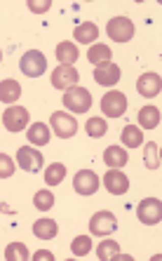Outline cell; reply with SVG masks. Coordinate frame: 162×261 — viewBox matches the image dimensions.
<instances>
[{
    "label": "cell",
    "instance_id": "1",
    "mask_svg": "<svg viewBox=\"0 0 162 261\" xmlns=\"http://www.w3.org/2000/svg\"><path fill=\"white\" fill-rule=\"evenodd\" d=\"M19 68L29 78H40L42 73L47 71V57L42 55L40 49H29L19 61Z\"/></svg>",
    "mask_w": 162,
    "mask_h": 261
},
{
    "label": "cell",
    "instance_id": "2",
    "mask_svg": "<svg viewBox=\"0 0 162 261\" xmlns=\"http://www.w3.org/2000/svg\"><path fill=\"white\" fill-rule=\"evenodd\" d=\"M64 106H66L71 113H87L92 109V94L90 90H85V87H71L66 90L64 94Z\"/></svg>",
    "mask_w": 162,
    "mask_h": 261
},
{
    "label": "cell",
    "instance_id": "3",
    "mask_svg": "<svg viewBox=\"0 0 162 261\" xmlns=\"http://www.w3.org/2000/svg\"><path fill=\"white\" fill-rule=\"evenodd\" d=\"M49 125H52L54 134L59 139H71L73 134L78 132V122L71 113H64V111H54L52 118H49Z\"/></svg>",
    "mask_w": 162,
    "mask_h": 261
},
{
    "label": "cell",
    "instance_id": "4",
    "mask_svg": "<svg viewBox=\"0 0 162 261\" xmlns=\"http://www.w3.org/2000/svg\"><path fill=\"white\" fill-rule=\"evenodd\" d=\"M101 113L108 118H120L127 113V97L118 90H111L101 97Z\"/></svg>",
    "mask_w": 162,
    "mask_h": 261
},
{
    "label": "cell",
    "instance_id": "5",
    "mask_svg": "<svg viewBox=\"0 0 162 261\" xmlns=\"http://www.w3.org/2000/svg\"><path fill=\"white\" fill-rule=\"evenodd\" d=\"M137 217L141 224L146 226H155L160 224L162 219V202L157 200V198H144V200L139 202L137 207Z\"/></svg>",
    "mask_w": 162,
    "mask_h": 261
},
{
    "label": "cell",
    "instance_id": "6",
    "mask_svg": "<svg viewBox=\"0 0 162 261\" xmlns=\"http://www.w3.org/2000/svg\"><path fill=\"white\" fill-rule=\"evenodd\" d=\"M106 33L111 40H115V43H127V40H132L134 38V24L132 19L127 17H115L108 21L106 26Z\"/></svg>",
    "mask_w": 162,
    "mask_h": 261
},
{
    "label": "cell",
    "instance_id": "7",
    "mask_svg": "<svg viewBox=\"0 0 162 261\" xmlns=\"http://www.w3.org/2000/svg\"><path fill=\"white\" fill-rule=\"evenodd\" d=\"M3 125L7 127V132H21L29 127V111L24 106H7V111L3 113Z\"/></svg>",
    "mask_w": 162,
    "mask_h": 261
},
{
    "label": "cell",
    "instance_id": "8",
    "mask_svg": "<svg viewBox=\"0 0 162 261\" xmlns=\"http://www.w3.org/2000/svg\"><path fill=\"white\" fill-rule=\"evenodd\" d=\"M118 228V219H115L113 212H96L94 217L90 219V231L99 238H106L108 233H113Z\"/></svg>",
    "mask_w": 162,
    "mask_h": 261
},
{
    "label": "cell",
    "instance_id": "9",
    "mask_svg": "<svg viewBox=\"0 0 162 261\" xmlns=\"http://www.w3.org/2000/svg\"><path fill=\"white\" fill-rule=\"evenodd\" d=\"M120 78H122V71L118 64H113V61H106V64L94 66V83H99V85L113 87Z\"/></svg>",
    "mask_w": 162,
    "mask_h": 261
},
{
    "label": "cell",
    "instance_id": "10",
    "mask_svg": "<svg viewBox=\"0 0 162 261\" xmlns=\"http://www.w3.org/2000/svg\"><path fill=\"white\" fill-rule=\"evenodd\" d=\"M73 189L80 195H94L99 191V176L92 170H80L73 179Z\"/></svg>",
    "mask_w": 162,
    "mask_h": 261
},
{
    "label": "cell",
    "instance_id": "11",
    "mask_svg": "<svg viewBox=\"0 0 162 261\" xmlns=\"http://www.w3.org/2000/svg\"><path fill=\"white\" fill-rule=\"evenodd\" d=\"M17 163L26 172H38L42 170V153L36 151L33 146H21L17 151Z\"/></svg>",
    "mask_w": 162,
    "mask_h": 261
},
{
    "label": "cell",
    "instance_id": "12",
    "mask_svg": "<svg viewBox=\"0 0 162 261\" xmlns=\"http://www.w3.org/2000/svg\"><path fill=\"white\" fill-rule=\"evenodd\" d=\"M78 71H75V66H57L52 73V85L57 87V90H71V87L78 85Z\"/></svg>",
    "mask_w": 162,
    "mask_h": 261
},
{
    "label": "cell",
    "instance_id": "13",
    "mask_svg": "<svg viewBox=\"0 0 162 261\" xmlns=\"http://www.w3.org/2000/svg\"><path fill=\"white\" fill-rule=\"evenodd\" d=\"M103 186L108 189L111 195H122L129 189V179H127V174L120 170H108L106 176H103Z\"/></svg>",
    "mask_w": 162,
    "mask_h": 261
},
{
    "label": "cell",
    "instance_id": "14",
    "mask_svg": "<svg viewBox=\"0 0 162 261\" xmlns=\"http://www.w3.org/2000/svg\"><path fill=\"white\" fill-rule=\"evenodd\" d=\"M160 87H162V83H160V75H157V73H144V75H139V80H137L139 94L146 99L157 97V94H160Z\"/></svg>",
    "mask_w": 162,
    "mask_h": 261
},
{
    "label": "cell",
    "instance_id": "15",
    "mask_svg": "<svg viewBox=\"0 0 162 261\" xmlns=\"http://www.w3.org/2000/svg\"><path fill=\"white\" fill-rule=\"evenodd\" d=\"M127 160H129V155L122 146H108L103 151V163L108 165V170H120L127 165Z\"/></svg>",
    "mask_w": 162,
    "mask_h": 261
},
{
    "label": "cell",
    "instance_id": "16",
    "mask_svg": "<svg viewBox=\"0 0 162 261\" xmlns=\"http://www.w3.org/2000/svg\"><path fill=\"white\" fill-rule=\"evenodd\" d=\"M54 55H57V61H59L61 66H73L75 61H78V47H75V43H59L57 45V49H54Z\"/></svg>",
    "mask_w": 162,
    "mask_h": 261
},
{
    "label": "cell",
    "instance_id": "17",
    "mask_svg": "<svg viewBox=\"0 0 162 261\" xmlns=\"http://www.w3.org/2000/svg\"><path fill=\"white\" fill-rule=\"evenodd\" d=\"M26 137H29V141L33 146H47L49 139H52V132H49V127L45 122H33L29 127V132H26Z\"/></svg>",
    "mask_w": 162,
    "mask_h": 261
},
{
    "label": "cell",
    "instance_id": "18",
    "mask_svg": "<svg viewBox=\"0 0 162 261\" xmlns=\"http://www.w3.org/2000/svg\"><path fill=\"white\" fill-rule=\"evenodd\" d=\"M33 233H36V238H40V240H52V238H57V233H59V226H57L54 219H38L36 224H33Z\"/></svg>",
    "mask_w": 162,
    "mask_h": 261
},
{
    "label": "cell",
    "instance_id": "19",
    "mask_svg": "<svg viewBox=\"0 0 162 261\" xmlns=\"http://www.w3.org/2000/svg\"><path fill=\"white\" fill-rule=\"evenodd\" d=\"M73 38H75L78 43L90 45V43H94L96 38H99V29H96V24H92V21H85V24L75 26V31H73Z\"/></svg>",
    "mask_w": 162,
    "mask_h": 261
},
{
    "label": "cell",
    "instance_id": "20",
    "mask_svg": "<svg viewBox=\"0 0 162 261\" xmlns=\"http://www.w3.org/2000/svg\"><path fill=\"white\" fill-rule=\"evenodd\" d=\"M21 97V85H19L17 80H3L0 83V101L5 103H14L17 99Z\"/></svg>",
    "mask_w": 162,
    "mask_h": 261
},
{
    "label": "cell",
    "instance_id": "21",
    "mask_svg": "<svg viewBox=\"0 0 162 261\" xmlns=\"http://www.w3.org/2000/svg\"><path fill=\"white\" fill-rule=\"evenodd\" d=\"M139 125L144 129H155L160 125V109L155 106H144L139 111Z\"/></svg>",
    "mask_w": 162,
    "mask_h": 261
},
{
    "label": "cell",
    "instance_id": "22",
    "mask_svg": "<svg viewBox=\"0 0 162 261\" xmlns=\"http://www.w3.org/2000/svg\"><path fill=\"white\" fill-rule=\"evenodd\" d=\"M111 47L103 43H94L90 47V52H87V59L92 61V66H99V64H106V61H111Z\"/></svg>",
    "mask_w": 162,
    "mask_h": 261
},
{
    "label": "cell",
    "instance_id": "23",
    "mask_svg": "<svg viewBox=\"0 0 162 261\" xmlns=\"http://www.w3.org/2000/svg\"><path fill=\"white\" fill-rule=\"evenodd\" d=\"M122 144L127 148H139V146L144 144V132L139 127H134V125H125V129H122Z\"/></svg>",
    "mask_w": 162,
    "mask_h": 261
},
{
    "label": "cell",
    "instance_id": "24",
    "mask_svg": "<svg viewBox=\"0 0 162 261\" xmlns=\"http://www.w3.org/2000/svg\"><path fill=\"white\" fill-rule=\"evenodd\" d=\"M64 179H66V165L52 163L47 170H45V181H47V186H59Z\"/></svg>",
    "mask_w": 162,
    "mask_h": 261
},
{
    "label": "cell",
    "instance_id": "25",
    "mask_svg": "<svg viewBox=\"0 0 162 261\" xmlns=\"http://www.w3.org/2000/svg\"><path fill=\"white\" fill-rule=\"evenodd\" d=\"M5 259L7 261H29L31 254L24 243H12V245H7V249H5Z\"/></svg>",
    "mask_w": 162,
    "mask_h": 261
},
{
    "label": "cell",
    "instance_id": "26",
    "mask_svg": "<svg viewBox=\"0 0 162 261\" xmlns=\"http://www.w3.org/2000/svg\"><path fill=\"white\" fill-rule=\"evenodd\" d=\"M118 252H120V245L115 243V240H103V243L96 245V256L101 261H111Z\"/></svg>",
    "mask_w": 162,
    "mask_h": 261
},
{
    "label": "cell",
    "instance_id": "27",
    "mask_svg": "<svg viewBox=\"0 0 162 261\" xmlns=\"http://www.w3.org/2000/svg\"><path fill=\"white\" fill-rule=\"evenodd\" d=\"M71 252L75 256H87L92 252V238L90 236H78L71 243Z\"/></svg>",
    "mask_w": 162,
    "mask_h": 261
},
{
    "label": "cell",
    "instance_id": "28",
    "mask_svg": "<svg viewBox=\"0 0 162 261\" xmlns=\"http://www.w3.org/2000/svg\"><path fill=\"white\" fill-rule=\"evenodd\" d=\"M85 129H87V134L94 137V139H99V137H103V134L108 132L106 120H103V118H90V120L85 122Z\"/></svg>",
    "mask_w": 162,
    "mask_h": 261
},
{
    "label": "cell",
    "instance_id": "29",
    "mask_svg": "<svg viewBox=\"0 0 162 261\" xmlns=\"http://www.w3.org/2000/svg\"><path fill=\"white\" fill-rule=\"evenodd\" d=\"M33 205L38 207V210H42V212H47V210H52L54 207V193L52 191H38L36 195H33Z\"/></svg>",
    "mask_w": 162,
    "mask_h": 261
},
{
    "label": "cell",
    "instance_id": "30",
    "mask_svg": "<svg viewBox=\"0 0 162 261\" xmlns=\"http://www.w3.org/2000/svg\"><path fill=\"white\" fill-rule=\"evenodd\" d=\"M14 174V163L10 155L0 153V179H10Z\"/></svg>",
    "mask_w": 162,
    "mask_h": 261
},
{
    "label": "cell",
    "instance_id": "31",
    "mask_svg": "<svg viewBox=\"0 0 162 261\" xmlns=\"http://www.w3.org/2000/svg\"><path fill=\"white\" fill-rule=\"evenodd\" d=\"M146 165L150 170H157L160 167V158H157V144H148L146 146Z\"/></svg>",
    "mask_w": 162,
    "mask_h": 261
},
{
    "label": "cell",
    "instance_id": "32",
    "mask_svg": "<svg viewBox=\"0 0 162 261\" xmlns=\"http://www.w3.org/2000/svg\"><path fill=\"white\" fill-rule=\"evenodd\" d=\"M49 7H52V3H49V0H29V10H31V12H36V14L47 12Z\"/></svg>",
    "mask_w": 162,
    "mask_h": 261
},
{
    "label": "cell",
    "instance_id": "33",
    "mask_svg": "<svg viewBox=\"0 0 162 261\" xmlns=\"http://www.w3.org/2000/svg\"><path fill=\"white\" fill-rule=\"evenodd\" d=\"M33 259H36V261H54V254H52V252L40 249V252H36V254H33Z\"/></svg>",
    "mask_w": 162,
    "mask_h": 261
},
{
    "label": "cell",
    "instance_id": "34",
    "mask_svg": "<svg viewBox=\"0 0 162 261\" xmlns=\"http://www.w3.org/2000/svg\"><path fill=\"white\" fill-rule=\"evenodd\" d=\"M0 61H3V52H0Z\"/></svg>",
    "mask_w": 162,
    "mask_h": 261
}]
</instances>
